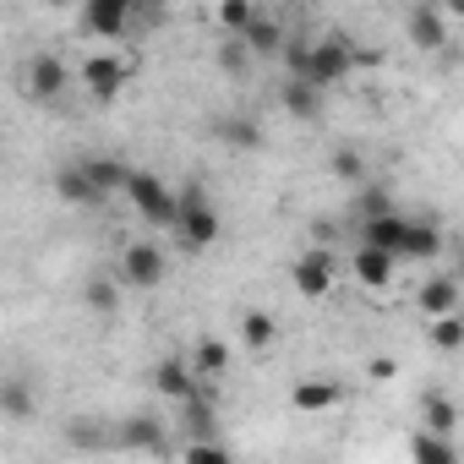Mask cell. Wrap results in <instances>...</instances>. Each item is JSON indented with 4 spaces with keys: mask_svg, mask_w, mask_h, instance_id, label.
I'll return each instance as SVG.
<instances>
[{
    "mask_svg": "<svg viewBox=\"0 0 464 464\" xmlns=\"http://www.w3.org/2000/svg\"><path fill=\"white\" fill-rule=\"evenodd\" d=\"M121 290H126L121 274H115V279H88V285H82V306L99 312V317H110V312L121 306Z\"/></svg>",
    "mask_w": 464,
    "mask_h": 464,
    "instance_id": "25",
    "label": "cell"
},
{
    "mask_svg": "<svg viewBox=\"0 0 464 464\" xmlns=\"http://www.w3.org/2000/svg\"><path fill=\"white\" fill-rule=\"evenodd\" d=\"M213 137H218V142H229V148H241V153L263 148V131H257L246 115H218V121H213Z\"/></svg>",
    "mask_w": 464,
    "mask_h": 464,
    "instance_id": "20",
    "label": "cell"
},
{
    "mask_svg": "<svg viewBox=\"0 0 464 464\" xmlns=\"http://www.w3.org/2000/svg\"><path fill=\"white\" fill-rule=\"evenodd\" d=\"M290 279H295V290H301L306 301H323V295L334 290V257H328L323 246H312V252L295 257V274H290Z\"/></svg>",
    "mask_w": 464,
    "mask_h": 464,
    "instance_id": "10",
    "label": "cell"
},
{
    "mask_svg": "<svg viewBox=\"0 0 464 464\" xmlns=\"http://www.w3.org/2000/svg\"><path fill=\"white\" fill-rule=\"evenodd\" d=\"M274 339H279L274 312H246V317H241V344H246V350H268Z\"/></svg>",
    "mask_w": 464,
    "mask_h": 464,
    "instance_id": "26",
    "label": "cell"
},
{
    "mask_svg": "<svg viewBox=\"0 0 464 464\" xmlns=\"http://www.w3.org/2000/svg\"><path fill=\"white\" fill-rule=\"evenodd\" d=\"M44 6H72V0H44Z\"/></svg>",
    "mask_w": 464,
    "mask_h": 464,
    "instance_id": "34",
    "label": "cell"
},
{
    "mask_svg": "<svg viewBox=\"0 0 464 464\" xmlns=\"http://www.w3.org/2000/svg\"><path fill=\"white\" fill-rule=\"evenodd\" d=\"M328 169H334V180H344V186H361V180H366V164H361V153H355V148H339Z\"/></svg>",
    "mask_w": 464,
    "mask_h": 464,
    "instance_id": "31",
    "label": "cell"
},
{
    "mask_svg": "<svg viewBox=\"0 0 464 464\" xmlns=\"http://www.w3.org/2000/svg\"><path fill=\"white\" fill-rule=\"evenodd\" d=\"M121 197H126L148 224H164V229H169V224H175V213H180V191H169L153 169H131V180H126V191H121Z\"/></svg>",
    "mask_w": 464,
    "mask_h": 464,
    "instance_id": "3",
    "label": "cell"
},
{
    "mask_svg": "<svg viewBox=\"0 0 464 464\" xmlns=\"http://www.w3.org/2000/svg\"><path fill=\"white\" fill-rule=\"evenodd\" d=\"M0 415H6V420H34V399H28V388H23V377H6V382H0Z\"/></svg>",
    "mask_w": 464,
    "mask_h": 464,
    "instance_id": "29",
    "label": "cell"
},
{
    "mask_svg": "<svg viewBox=\"0 0 464 464\" xmlns=\"http://www.w3.org/2000/svg\"><path fill=\"white\" fill-rule=\"evenodd\" d=\"M285 61H290V77H306V82H317V88H339V82L361 66L355 44L339 39V34L312 39V44H285Z\"/></svg>",
    "mask_w": 464,
    "mask_h": 464,
    "instance_id": "1",
    "label": "cell"
},
{
    "mask_svg": "<svg viewBox=\"0 0 464 464\" xmlns=\"http://www.w3.org/2000/svg\"><path fill=\"white\" fill-rule=\"evenodd\" d=\"M148 6H159V0H148Z\"/></svg>",
    "mask_w": 464,
    "mask_h": 464,
    "instance_id": "35",
    "label": "cell"
},
{
    "mask_svg": "<svg viewBox=\"0 0 464 464\" xmlns=\"http://www.w3.org/2000/svg\"><path fill=\"white\" fill-rule=\"evenodd\" d=\"M404 34H410V44L420 55H437L448 44V12L437 6V0H420V6L410 12V23H404Z\"/></svg>",
    "mask_w": 464,
    "mask_h": 464,
    "instance_id": "7",
    "label": "cell"
},
{
    "mask_svg": "<svg viewBox=\"0 0 464 464\" xmlns=\"http://www.w3.org/2000/svg\"><path fill=\"white\" fill-rule=\"evenodd\" d=\"M355 208H361V218H377V213H388V208H393V197H388V191H377V186H366V191L355 197Z\"/></svg>",
    "mask_w": 464,
    "mask_h": 464,
    "instance_id": "32",
    "label": "cell"
},
{
    "mask_svg": "<svg viewBox=\"0 0 464 464\" xmlns=\"http://www.w3.org/2000/svg\"><path fill=\"white\" fill-rule=\"evenodd\" d=\"M82 82H88L93 99H115V93L131 82V66H126L121 55H88V61H82Z\"/></svg>",
    "mask_w": 464,
    "mask_h": 464,
    "instance_id": "8",
    "label": "cell"
},
{
    "mask_svg": "<svg viewBox=\"0 0 464 464\" xmlns=\"http://www.w3.org/2000/svg\"><path fill=\"white\" fill-rule=\"evenodd\" d=\"M410 459H420V464H453L459 448L448 442V431H431V426H426V431L410 437Z\"/></svg>",
    "mask_w": 464,
    "mask_h": 464,
    "instance_id": "22",
    "label": "cell"
},
{
    "mask_svg": "<svg viewBox=\"0 0 464 464\" xmlns=\"http://www.w3.org/2000/svg\"><path fill=\"white\" fill-rule=\"evenodd\" d=\"M213 61H218V72H224V77H246V72L257 66V55L246 50V39H241V34H224V44H218V55H213Z\"/></svg>",
    "mask_w": 464,
    "mask_h": 464,
    "instance_id": "24",
    "label": "cell"
},
{
    "mask_svg": "<svg viewBox=\"0 0 464 464\" xmlns=\"http://www.w3.org/2000/svg\"><path fill=\"white\" fill-rule=\"evenodd\" d=\"M252 17H257L252 0H218V28H224V34H241Z\"/></svg>",
    "mask_w": 464,
    "mask_h": 464,
    "instance_id": "30",
    "label": "cell"
},
{
    "mask_svg": "<svg viewBox=\"0 0 464 464\" xmlns=\"http://www.w3.org/2000/svg\"><path fill=\"white\" fill-rule=\"evenodd\" d=\"M131 6L137 0H82V28L99 39H121L131 23Z\"/></svg>",
    "mask_w": 464,
    "mask_h": 464,
    "instance_id": "11",
    "label": "cell"
},
{
    "mask_svg": "<svg viewBox=\"0 0 464 464\" xmlns=\"http://www.w3.org/2000/svg\"><path fill=\"white\" fill-rule=\"evenodd\" d=\"M323 93H328V88H317V82H306V77H290V82L279 88V104H285V115H295V121H317V115H323Z\"/></svg>",
    "mask_w": 464,
    "mask_h": 464,
    "instance_id": "16",
    "label": "cell"
},
{
    "mask_svg": "<svg viewBox=\"0 0 464 464\" xmlns=\"http://www.w3.org/2000/svg\"><path fill=\"white\" fill-rule=\"evenodd\" d=\"M442 12L448 17H464V0H442Z\"/></svg>",
    "mask_w": 464,
    "mask_h": 464,
    "instance_id": "33",
    "label": "cell"
},
{
    "mask_svg": "<svg viewBox=\"0 0 464 464\" xmlns=\"http://www.w3.org/2000/svg\"><path fill=\"white\" fill-rule=\"evenodd\" d=\"M415 306H420L426 317H442V312H459V279H448V274H437V279H426V285L415 290Z\"/></svg>",
    "mask_w": 464,
    "mask_h": 464,
    "instance_id": "18",
    "label": "cell"
},
{
    "mask_svg": "<svg viewBox=\"0 0 464 464\" xmlns=\"http://www.w3.org/2000/svg\"><path fill=\"white\" fill-rule=\"evenodd\" d=\"M164 268H169V263H164V252H159L153 241H131V246L121 252V268H115V274H121L126 290H159V285H164Z\"/></svg>",
    "mask_w": 464,
    "mask_h": 464,
    "instance_id": "4",
    "label": "cell"
},
{
    "mask_svg": "<svg viewBox=\"0 0 464 464\" xmlns=\"http://www.w3.org/2000/svg\"><path fill=\"white\" fill-rule=\"evenodd\" d=\"M420 426H431V431H453V426H459V404H453L448 393H426V399H420Z\"/></svg>",
    "mask_w": 464,
    "mask_h": 464,
    "instance_id": "27",
    "label": "cell"
},
{
    "mask_svg": "<svg viewBox=\"0 0 464 464\" xmlns=\"http://www.w3.org/2000/svg\"><path fill=\"white\" fill-rule=\"evenodd\" d=\"M344 399V388L334 382V377H312V382H295V393H290V404L295 410H306V415H317V410H334Z\"/></svg>",
    "mask_w": 464,
    "mask_h": 464,
    "instance_id": "19",
    "label": "cell"
},
{
    "mask_svg": "<svg viewBox=\"0 0 464 464\" xmlns=\"http://www.w3.org/2000/svg\"><path fill=\"white\" fill-rule=\"evenodd\" d=\"M28 93H34L39 104H55V99L66 93V66H61V55H34V61H28Z\"/></svg>",
    "mask_w": 464,
    "mask_h": 464,
    "instance_id": "14",
    "label": "cell"
},
{
    "mask_svg": "<svg viewBox=\"0 0 464 464\" xmlns=\"http://www.w3.org/2000/svg\"><path fill=\"white\" fill-rule=\"evenodd\" d=\"M175 241L186 246V252H208L218 236H224V224H218V208L208 202V191L202 186H186L180 191V213H175Z\"/></svg>",
    "mask_w": 464,
    "mask_h": 464,
    "instance_id": "2",
    "label": "cell"
},
{
    "mask_svg": "<svg viewBox=\"0 0 464 464\" xmlns=\"http://www.w3.org/2000/svg\"><path fill=\"white\" fill-rule=\"evenodd\" d=\"M350 274H355L366 290H388V285H393V274H399V257H393V252H382V246H366V241H361V246L350 252Z\"/></svg>",
    "mask_w": 464,
    "mask_h": 464,
    "instance_id": "9",
    "label": "cell"
},
{
    "mask_svg": "<svg viewBox=\"0 0 464 464\" xmlns=\"http://www.w3.org/2000/svg\"><path fill=\"white\" fill-rule=\"evenodd\" d=\"M82 169L93 175V186H99L104 197L126 191V180H131V164H121L115 153H82Z\"/></svg>",
    "mask_w": 464,
    "mask_h": 464,
    "instance_id": "17",
    "label": "cell"
},
{
    "mask_svg": "<svg viewBox=\"0 0 464 464\" xmlns=\"http://www.w3.org/2000/svg\"><path fill=\"white\" fill-rule=\"evenodd\" d=\"M55 197L72 202V208H99L104 202V191L93 186V175L82 169V159H72L66 169H55Z\"/></svg>",
    "mask_w": 464,
    "mask_h": 464,
    "instance_id": "13",
    "label": "cell"
},
{
    "mask_svg": "<svg viewBox=\"0 0 464 464\" xmlns=\"http://www.w3.org/2000/svg\"><path fill=\"white\" fill-rule=\"evenodd\" d=\"M431 350H442V355H453V350H464V317L459 312H442V317H431Z\"/></svg>",
    "mask_w": 464,
    "mask_h": 464,
    "instance_id": "28",
    "label": "cell"
},
{
    "mask_svg": "<svg viewBox=\"0 0 464 464\" xmlns=\"http://www.w3.org/2000/svg\"><path fill=\"white\" fill-rule=\"evenodd\" d=\"M410 213H399V208H388V213H377V218H361V241L366 246H382V252H393L399 263H404V241H410Z\"/></svg>",
    "mask_w": 464,
    "mask_h": 464,
    "instance_id": "6",
    "label": "cell"
},
{
    "mask_svg": "<svg viewBox=\"0 0 464 464\" xmlns=\"http://www.w3.org/2000/svg\"><path fill=\"white\" fill-rule=\"evenodd\" d=\"M241 39H246V50H252L257 61H279V55H285V44H290V39H285V23H279V17H268V12H257V17L241 28Z\"/></svg>",
    "mask_w": 464,
    "mask_h": 464,
    "instance_id": "12",
    "label": "cell"
},
{
    "mask_svg": "<svg viewBox=\"0 0 464 464\" xmlns=\"http://www.w3.org/2000/svg\"><path fill=\"white\" fill-rule=\"evenodd\" d=\"M191 366H197V377H202V382L224 377V372H229V344H224V339H197Z\"/></svg>",
    "mask_w": 464,
    "mask_h": 464,
    "instance_id": "23",
    "label": "cell"
},
{
    "mask_svg": "<svg viewBox=\"0 0 464 464\" xmlns=\"http://www.w3.org/2000/svg\"><path fill=\"white\" fill-rule=\"evenodd\" d=\"M442 252V229L431 218H415L410 224V241H404V263H431Z\"/></svg>",
    "mask_w": 464,
    "mask_h": 464,
    "instance_id": "21",
    "label": "cell"
},
{
    "mask_svg": "<svg viewBox=\"0 0 464 464\" xmlns=\"http://www.w3.org/2000/svg\"><path fill=\"white\" fill-rule=\"evenodd\" d=\"M208 382L197 377V366L191 361H175V355H164L159 366H153V393L159 399H169V404H186V399H197Z\"/></svg>",
    "mask_w": 464,
    "mask_h": 464,
    "instance_id": "5",
    "label": "cell"
},
{
    "mask_svg": "<svg viewBox=\"0 0 464 464\" xmlns=\"http://www.w3.org/2000/svg\"><path fill=\"white\" fill-rule=\"evenodd\" d=\"M115 442L131 448V453H164V448H169L164 420H153V415H131V420H121V437H115Z\"/></svg>",
    "mask_w": 464,
    "mask_h": 464,
    "instance_id": "15",
    "label": "cell"
}]
</instances>
